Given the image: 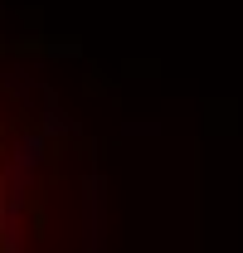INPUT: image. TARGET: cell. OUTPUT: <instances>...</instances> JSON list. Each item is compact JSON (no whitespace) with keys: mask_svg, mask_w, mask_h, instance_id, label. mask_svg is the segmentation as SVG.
Listing matches in <instances>:
<instances>
[{"mask_svg":"<svg viewBox=\"0 0 243 253\" xmlns=\"http://www.w3.org/2000/svg\"><path fill=\"white\" fill-rule=\"evenodd\" d=\"M10 161H20L25 170H39L44 161H49V136L34 126V131H20L15 136V146H10Z\"/></svg>","mask_w":243,"mask_h":253,"instance_id":"obj_1","label":"cell"},{"mask_svg":"<svg viewBox=\"0 0 243 253\" xmlns=\"http://www.w3.org/2000/svg\"><path fill=\"white\" fill-rule=\"evenodd\" d=\"M0 88L10 97H20V102H30L34 97V78H30V68H20V63H5L0 68Z\"/></svg>","mask_w":243,"mask_h":253,"instance_id":"obj_2","label":"cell"},{"mask_svg":"<svg viewBox=\"0 0 243 253\" xmlns=\"http://www.w3.org/2000/svg\"><path fill=\"white\" fill-rule=\"evenodd\" d=\"M39 131H44V136H68V131H73V117L63 112L54 97H44V112H39Z\"/></svg>","mask_w":243,"mask_h":253,"instance_id":"obj_3","label":"cell"},{"mask_svg":"<svg viewBox=\"0 0 243 253\" xmlns=\"http://www.w3.org/2000/svg\"><path fill=\"white\" fill-rule=\"evenodd\" d=\"M122 131H126V136H156V131H161V122H126Z\"/></svg>","mask_w":243,"mask_h":253,"instance_id":"obj_4","label":"cell"}]
</instances>
